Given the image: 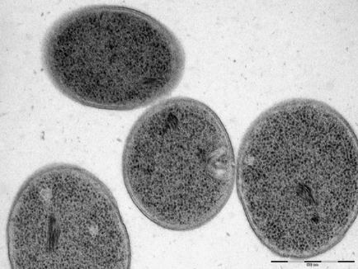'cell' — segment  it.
Listing matches in <instances>:
<instances>
[{"mask_svg": "<svg viewBox=\"0 0 358 269\" xmlns=\"http://www.w3.org/2000/svg\"><path fill=\"white\" fill-rule=\"evenodd\" d=\"M15 269H126L129 235L107 185L85 168L55 163L18 190L7 223Z\"/></svg>", "mask_w": 358, "mask_h": 269, "instance_id": "277c9868", "label": "cell"}, {"mask_svg": "<svg viewBox=\"0 0 358 269\" xmlns=\"http://www.w3.org/2000/svg\"><path fill=\"white\" fill-rule=\"evenodd\" d=\"M122 167L133 203L174 231L214 220L236 179L226 126L208 105L187 97L164 100L142 114L127 136Z\"/></svg>", "mask_w": 358, "mask_h": 269, "instance_id": "3957f363", "label": "cell"}, {"mask_svg": "<svg viewBox=\"0 0 358 269\" xmlns=\"http://www.w3.org/2000/svg\"><path fill=\"white\" fill-rule=\"evenodd\" d=\"M238 197L262 244L306 261L329 252L357 217V138L329 104L286 100L261 113L243 138Z\"/></svg>", "mask_w": 358, "mask_h": 269, "instance_id": "6da1fadb", "label": "cell"}, {"mask_svg": "<svg viewBox=\"0 0 358 269\" xmlns=\"http://www.w3.org/2000/svg\"><path fill=\"white\" fill-rule=\"evenodd\" d=\"M45 73L84 106L131 111L159 101L180 84L186 65L177 36L134 8L93 6L66 13L43 45Z\"/></svg>", "mask_w": 358, "mask_h": 269, "instance_id": "7a4b0ae2", "label": "cell"}]
</instances>
